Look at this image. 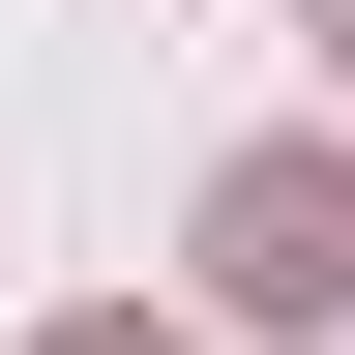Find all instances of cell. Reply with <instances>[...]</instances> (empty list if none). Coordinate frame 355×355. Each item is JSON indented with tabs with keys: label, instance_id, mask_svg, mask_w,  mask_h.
Returning a JSON list of instances; mask_svg holds the SVG:
<instances>
[{
	"label": "cell",
	"instance_id": "6da1fadb",
	"mask_svg": "<svg viewBox=\"0 0 355 355\" xmlns=\"http://www.w3.org/2000/svg\"><path fill=\"white\" fill-rule=\"evenodd\" d=\"M207 296L237 326H355V148H237L207 178Z\"/></svg>",
	"mask_w": 355,
	"mask_h": 355
},
{
	"label": "cell",
	"instance_id": "7a4b0ae2",
	"mask_svg": "<svg viewBox=\"0 0 355 355\" xmlns=\"http://www.w3.org/2000/svg\"><path fill=\"white\" fill-rule=\"evenodd\" d=\"M296 30H326V89H355V0H296Z\"/></svg>",
	"mask_w": 355,
	"mask_h": 355
},
{
	"label": "cell",
	"instance_id": "3957f363",
	"mask_svg": "<svg viewBox=\"0 0 355 355\" xmlns=\"http://www.w3.org/2000/svg\"><path fill=\"white\" fill-rule=\"evenodd\" d=\"M60 355H178V326H60Z\"/></svg>",
	"mask_w": 355,
	"mask_h": 355
}]
</instances>
